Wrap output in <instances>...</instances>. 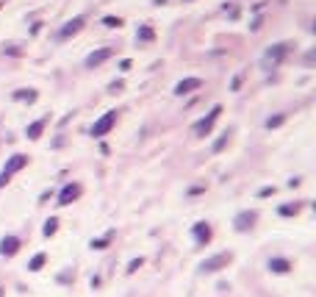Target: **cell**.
<instances>
[{"label":"cell","instance_id":"ffe728a7","mask_svg":"<svg viewBox=\"0 0 316 297\" xmlns=\"http://www.w3.org/2000/svg\"><path fill=\"white\" fill-rule=\"evenodd\" d=\"M103 25L105 28H122V20L120 17H114V14H108V17H103Z\"/></svg>","mask_w":316,"mask_h":297},{"label":"cell","instance_id":"6da1fadb","mask_svg":"<svg viewBox=\"0 0 316 297\" xmlns=\"http://www.w3.org/2000/svg\"><path fill=\"white\" fill-rule=\"evenodd\" d=\"M22 167H28V156H22V153H14V156L6 161V167L0 170V189H3V186H6L11 178H14L17 172L22 170Z\"/></svg>","mask_w":316,"mask_h":297},{"label":"cell","instance_id":"7a4b0ae2","mask_svg":"<svg viewBox=\"0 0 316 297\" xmlns=\"http://www.w3.org/2000/svg\"><path fill=\"white\" fill-rule=\"evenodd\" d=\"M288 53V42H277V45H272V48L264 53V58H261V64L267 67V70H272V67H277V64L283 61V56Z\"/></svg>","mask_w":316,"mask_h":297},{"label":"cell","instance_id":"ac0fdd59","mask_svg":"<svg viewBox=\"0 0 316 297\" xmlns=\"http://www.w3.org/2000/svg\"><path fill=\"white\" fill-rule=\"evenodd\" d=\"M108 242H111V234L100 236V239H91V245H89V248H91V250H105V248H108Z\"/></svg>","mask_w":316,"mask_h":297},{"label":"cell","instance_id":"3957f363","mask_svg":"<svg viewBox=\"0 0 316 297\" xmlns=\"http://www.w3.org/2000/svg\"><path fill=\"white\" fill-rule=\"evenodd\" d=\"M219 114H222V106H214V108L208 111V117L197 120V122H194V128H191V131H194V136H208L211 131H214V122L219 120Z\"/></svg>","mask_w":316,"mask_h":297},{"label":"cell","instance_id":"603a6c76","mask_svg":"<svg viewBox=\"0 0 316 297\" xmlns=\"http://www.w3.org/2000/svg\"><path fill=\"white\" fill-rule=\"evenodd\" d=\"M227 139H230V134H222V136H219V139L214 142V153H219V150L225 148V145H227Z\"/></svg>","mask_w":316,"mask_h":297},{"label":"cell","instance_id":"484cf974","mask_svg":"<svg viewBox=\"0 0 316 297\" xmlns=\"http://www.w3.org/2000/svg\"><path fill=\"white\" fill-rule=\"evenodd\" d=\"M131 67H134V64H131V58H122V61H120V70H122V72H128Z\"/></svg>","mask_w":316,"mask_h":297},{"label":"cell","instance_id":"5bb4252c","mask_svg":"<svg viewBox=\"0 0 316 297\" xmlns=\"http://www.w3.org/2000/svg\"><path fill=\"white\" fill-rule=\"evenodd\" d=\"M45 125H47V117H42V120H36V122H31L28 128H25V136H28V139H39V136H42V131H45Z\"/></svg>","mask_w":316,"mask_h":297},{"label":"cell","instance_id":"7402d4cb","mask_svg":"<svg viewBox=\"0 0 316 297\" xmlns=\"http://www.w3.org/2000/svg\"><path fill=\"white\" fill-rule=\"evenodd\" d=\"M283 120H286L283 114H274V117H269V120H267V128H269V131H272V128H280Z\"/></svg>","mask_w":316,"mask_h":297},{"label":"cell","instance_id":"cb8c5ba5","mask_svg":"<svg viewBox=\"0 0 316 297\" xmlns=\"http://www.w3.org/2000/svg\"><path fill=\"white\" fill-rule=\"evenodd\" d=\"M141 264H144V258H134V261L128 264V272H136V269H139Z\"/></svg>","mask_w":316,"mask_h":297},{"label":"cell","instance_id":"2e32d148","mask_svg":"<svg viewBox=\"0 0 316 297\" xmlns=\"http://www.w3.org/2000/svg\"><path fill=\"white\" fill-rule=\"evenodd\" d=\"M45 261H47V255H45V253H36L34 258L28 261V269H31V272H39V269L45 267Z\"/></svg>","mask_w":316,"mask_h":297},{"label":"cell","instance_id":"8fae6325","mask_svg":"<svg viewBox=\"0 0 316 297\" xmlns=\"http://www.w3.org/2000/svg\"><path fill=\"white\" fill-rule=\"evenodd\" d=\"M84 22H86L84 17H72V20L67 22V25H64L61 31H58V39H70V36H75L78 31L84 28Z\"/></svg>","mask_w":316,"mask_h":297},{"label":"cell","instance_id":"277c9868","mask_svg":"<svg viewBox=\"0 0 316 297\" xmlns=\"http://www.w3.org/2000/svg\"><path fill=\"white\" fill-rule=\"evenodd\" d=\"M114 122H117V111H105L103 117H100V120H94V125H91L89 134L94 136V139H103L105 134H111Z\"/></svg>","mask_w":316,"mask_h":297},{"label":"cell","instance_id":"4316f807","mask_svg":"<svg viewBox=\"0 0 316 297\" xmlns=\"http://www.w3.org/2000/svg\"><path fill=\"white\" fill-rule=\"evenodd\" d=\"M120 89H122V81H114V84H111V89H108V92H120Z\"/></svg>","mask_w":316,"mask_h":297},{"label":"cell","instance_id":"30bf717a","mask_svg":"<svg viewBox=\"0 0 316 297\" xmlns=\"http://www.w3.org/2000/svg\"><path fill=\"white\" fill-rule=\"evenodd\" d=\"M200 86H203V81H200V78H183V81H178V84H175L172 92H175L178 98H183V95L194 92V89H200Z\"/></svg>","mask_w":316,"mask_h":297},{"label":"cell","instance_id":"d6986e66","mask_svg":"<svg viewBox=\"0 0 316 297\" xmlns=\"http://www.w3.org/2000/svg\"><path fill=\"white\" fill-rule=\"evenodd\" d=\"M56 231H58V219H56V217H50L47 222H45L42 234H45V236H53V234H56Z\"/></svg>","mask_w":316,"mask_h":297},{"label":"cell","instance_id":"4fadbf2b","mask_svg":"<svg viewBox=\"0 0 316 297\" xmlns=\"http://www.w3.org/2000/svg\"><path fill=\"white\" fill-rule=\"evenodd\" d=\"M17 250H20V239H17V236H3V239H0V255H8V258H11Z\"/></svg>","mask_w":316,"mask_h":297},{"label":"cell","instance_id":"9a60e30c","mask_svg":"<svg viewBox=\"0 0 316 297\" xmlns=\"http://www.w3.org/2000/svg\"><path fill=\"white\" fill-rule=\"evenodd\" d=\"M153 39H155V34H153V28H150V25H141V28L136 31V42H139V45L153 42Z\"/></svg>","mask_w":316,"mask_h":297},{"label":"cell","instance_id":"d4e9b609","mask_svg":"<svg viewBox=\"0 0 316 297\" xmlns=\"http://www.w3.org/2000/svg\"><path fill=\"white\" fill-rule=\"evenodd\" d=\"M269 195H274V186H264V189L258 192V198H269Z\"/></svg>","mask_w":316,"mask_h":297},{"label":"cell","instance_id":"8992f818","mask_svg":"<svg viewBox=\"0 0 316 297\" xmlns=\"http://www.w3.org/2000/svg\"><path fill=\"white\" fill-rule=\"evenodd\" d=\"M255 219H258V211H239L236 217H233V228L239 231V234H244V231H250V228L255 225Z\"/></svg>","mask_w":316,"mask_h":297},{"label":"cell","instance_id":"7c38bea8","mask_svg":"<svg viewBox=\"0 0 316 297\" xmlns=\"http://www.w3.org/2000/svg\"><path fill=\"white\" fill-rule=\"evenodd\" d=\"M267 267H269V272H274V275H286V272H291L294 264L288 261V258H269Z\"/></svg>","mask_w":316,"mask_h":297},{"label":"cell","instance_id":"9c48e42d","mask_svg":"<svg viewBox=\"0 0 316 297\" xmlns=\"http://www.w3.org/2000/svg\"><path fill=\"white\" fill-rule=\"evenodd\" d=\"M191 236H194V242H197V245H208V242H211V236H214V231H211V225H208V222H197V225L191 228Z\"/></svg>","mask_w":316,"mask_h":297},{"label":"cell","instance_id":"5b68a950","mask_svg":"<svg viewBox=\"0 0 316 297\" xmlns=\"http://www.w3.org/2000/svg\"><path fill=\"white\" fill-rule=\"evenodd\" d=\"M230 261H233L230 250H227V253H217V255H211V258H205V261L200 264V272H219V269H225Z\"/></svg>","mask_w":316,"mask_h":297},{"label":"cell","instance_id":"e0dca14e","mask_svg":"<svg viewBox=\"0 0 316 297\" xmlns=\"http://www.w3.org/2000/svg\"><path fill=\"white\" fill-rule=\"evenodd\" d=\"M300 208H302L300 203H291V205H280L277 211H280V217H297V214H300Z\"/></svg>","mask_w":316,"mask_h":297},{"label":"cell","instance_id":"52a82bcc","mask_svg":"<svg viewBox=\"0 0 316 297\" xmlns=\"http://www.w3.org/2000/svg\"><path fill=\"white\" fill-rule=\"evenodd\" d=\"M81 192H84V189H81V184H67L61 192H58V200H56V203H58V205H70V203H75V200L81 198Z\"/></svg>","mask_w":316,"mask_h":297},{"label":"cell","instance_id":"ba28073f","mask_svg":"<svg viewBox=\"0 0 316 297\" xmlns=\"http://www.w3.org/2000/svg\"><path fill=\"white\" fill-rule=\"evenodd\" d=\"M114 56V48H100V50H91L89 56H86V67H100L103 61H108V58Z\"/></svg>","mask_w":316,"mask_h":297},{"label":"cell","instance_id":"44dd1931","mask_svg":"<svg viewBox=\"0 0 316 297\" xmlns=\"http://www.w3.org/2000/svg\"><path fill=\"white\" fill-rule=\"evenodd\" d=\"M14 100H28V103H34V100H36V92H25V89H17V92H14Z\"/></svg>","mask_w":316,"mask_h":297}]
</instances>
